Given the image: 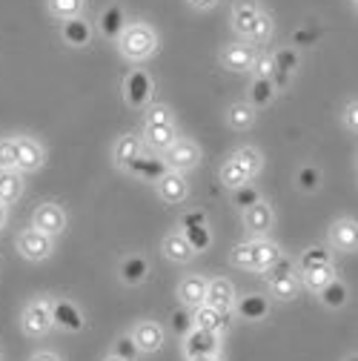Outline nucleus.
<instances>
[{
    "label": "nucleus",
    "instance_id": "f257e3e1",
    "mask_svg": "<svg viewBox=\"0 0 358 361\" xmlns=\"http://www.w3.org/2000/svg\"><path fill=\"white\" fill-rule=\"evenodd\" d=\"M158 47V35L152 26H144V23H135L129 26L123 35H121V52L129 58V61H144L155 52Z\"/></svg>",
    "mask_w": 358,
    "mask_h": 361
},
{
    "label": "nucleus",
    "instance_id": "f03ea898",
    "mask_svg": "<svg viewBox=\"0 0 358 361\" xmlns=\"http://www.w3.org/2000/svg\"><path fill=\"white\" fill-rule=\"evenodd\" d=\"M23 333L32 336V338H40V336H47L49 327H52V307L47 301H32L26 310H23Z\"/></svg>",
    "mask_w": 358,
    "mask_h": 361
},
{
    "label": "nucleus",
    "instance_id": "7ed1b4c3",
    "mask_svg": "<svg viewBox=\"0 0 358 361\" xmlns=\"http://www.w3.org/2000/svg\"><path fill=\"white\" fill-rule=\"evenodd\" d=\"M198 161H201V149H198V144H192V141H175V144L166 149V158H163L166 169H172V172L195 169Z\"/></svg>",
    "mask_w": 358,
    "mask_h": 361
},
{
    "label": "nucleus",
    "instance_id": "20e7f679",
    "mask_svg": "<svg viewBox=\"0 0 358 361\" xmlns=\"http://www.w3.org/2000/svg\"><path fill=\"white\" fill-rule=\"evenodd\" d=\"M18 250L23 258L29 261H43V258H49L52 255V235L47 233H40V230H23L18 235Z\"/></svg>",
    "mask_w": 358,
    "mask_h": 361
},
{
    "label": "nucleus",
    "instance_id": "39448f33",
    "mask_svg": "<svg viewBox=\"0 0 358 361\" xmlns=\"http://www.w3.org/2000/svg\"><path fill=\"white\" fill-rule=\"evenodd\" d=\"M32 224H35V230L47 233V235H61L66 227V215L58 204H40L32 215Z\"/></svg>",
    "mask_w": 358,
    "mask_h": 361
},
{
    "label": "nucleus",
    "instance_id": "423d86ee",
    "mask_svg": "<svg viewBox=\"0 0 358 361\" xmlns=\"http://www.w3.org/2000/svg\"><path fill=\"white\" fill-rule=\"evenodd\" d=\"M184 350H187V358H198V355H218V333H209V330H201V327H192L187 336H184Z\"/></svg>",
    "mask_w": 358,
    "mask_h": 361
},
{
    "label": "nucleus",
    "instance_id": "0eeeda50",
    "mask_svg": "<svg viewBox=\"0 0 358 361\" xmlns=\"http://www.w3.org/2000/svg\"><path fill=\"white\" fill-rule=\"evenodd\" d=\"M192 327H201V330H209V333H221V330L230 327V312L227 310H215L209 304H201V307H195Z\"/></svg>",
    "mask_w": 358,
    "mask_h": 361
},
{
    "label": "nucleus",
    "instance_id": "6e6552de",
    "mask_svg": "<svg viewBox=\"0 0 358 361\" xmlns=\"http://www.w3.org/2000/svg\"><path fill=\"white\" fill-rule=\"evenodd\" d=\"M221 63L230 72H249L255 63V52L247 47V43H230V47L221 52Z\"/></svg>",
    "mask_w": 358,
    "mask_h": 361
},
{
    "label": "nucleus",
    "instance_id": "1a4fd4ad",
    "mask_svg": "<svg viewBox=\"0 0 358 361\" xmlns=\"http://www.w3.org/2000/svg\"><path fill=\"white\" fill-rule=\"evenodd\" d=\"M204 304L215 307V310H233L235 307V290L227 279H215V281H206V298Z\"/></svg>",
    "mask_w": 358,
    "mask_h": 361
},
{
    "label": "nucleus",
    "instance_id": "9d476101",
    "mask_svg": "<svg viewBox=\"0 0 358 361\" xmlns=\"http://www.w3.org/2000/svg\"><path fill=\"white\" fill-rule=\"evenodd\" d=\"M158 195L166 204H181L187 198V180L181 172H163L158 178Z\"/></svg>",
    "mask_w": 358,
    "mask_h": 361
},
{
    "label": "nucleus",
    "instance_id": "9b49d317",
    "mask_svg": "<svg viewBox=\"0 0 358 361\" xmlns=\"http://www.w3.org/2000/svg\"><path fill=\"white\" fill-rule=\"evenodd\" d=\"M18 149V172H35L43 164V147L32 138H15Z\"/></svg>",
    "mask_w": 358,
    "mask_h": 361
},
{
    "label": "nucleus",
    "instance_id": "f8f14e48",
    "mask_svg": "<svg viewBox=\"0 0 358 361\" xmlns=\"http://www.w3.org/2000/svg\"><path fill=\"white\" fill-rule=\"evenodd\" d=\"M132 341L138 344L141 353H158L163 344V330L155 322H141L135 330H132Z\"/></svg>",
    "mask_w": 358,
    "mask_h": 361
},
{
    "label": "nucleus",
    "instance_id": "ddd939ff",
    "mask_svg": "<svg viewBox=\"0 0 358 361\" xmlns=\"http://www.w3.org/2000/svg\"><path fill=\"white\" fill-rule=\"evenodd\" d=\"M49 307H52V324H58V327H63V330H69V333L83 330V315H80V310H78L75 304H69V301H55V304H49Z\"/></svg>",
    "mask_w": 358,
    "mask_h": 361
},
{
    "label": "nucleus",
    "instance_id": "4468645a",
    "mask_svg": "<svg viewBox=\"0 0 358 361\" xmlns=\"http://www.w3.org/2000/svg\"><path fill=\"white\" fill-rule=\"evenodd\" d=\"M244 224H247V230H249V233L264 235L266 230L273 227V209L266 207L264 201H255L252 207H247V212H244Z\"/></svg>",
    "mask_w": 358,
    "mask_h": 361
},
{
    "label": "nucleus",
    "instance_id": "2eb2a0df",
    "mask_svg": "<svg viewBox=\"0 0 358 361\" xmlns=\"http://www.w3.org/2000/svg\"><path fill=\"white\" fill-rule=\"evenodd\" d=\"M258 15H261L258 0H235L233 4V26H235V32L247 37V32H249V26H252V20Z\"/></svg>",
    "mask_w": 358,
    "mask_h": 361
},
{
    "label": "nucleus",
    "instance_id": "dca6fc26",
    "mask_svg": "<svg viewBox=\"0 0 358 361\" xmlns=\"http://www.w3.org/2000/svg\"><path fill=\"white\" fill-rule=\"evenodd\" d=\"M355 235H358V227H355V221L352 218H341L333 224V230H330V241L344 250V252H352L355 250Z\"/></svg>",
    "mask_w": 358,
    "mask_h": 361
},
{
    "label": "nucleus",
    "instance_id": "f3484780",
    "mask_svg": "<svg viewBox=\"0 0 358 361\" xmlns=\"http://www.w3.org/2000/svg\"><path fill=\"white\" fill-rule=\"evenodd\" d=\"M178 295H181L184 307H201L206 298V279H201V276L184 279L181 287H178Z\"/></svg>",
    "mask_w": 358,
    "mask_h": 361
},
{
    "label": "nucleus",
    "instance_id": "a211bd4d",
    "mask_svg": "<svg viewBox=\"0 0 358 361\" xmlns=\"http://www.w3.org/2000/svg\"><path fill=\"white\" fill-rule=\"evenodd\" d=\"M144 141H147V147H152V149L163 152V149H169V147L178 141V138H175V126H172V123L147 126V129H144Z\"/></svg>",
    "mask_w": 358,
    "mask_h": 361
},
{
    "label": "nucleus",
    "instance_id": "6ab92c4d",
    "mask_svg": "<svg viewBox=\"0 0 358 361\" xmlns=\"http://www.w3.org/2000/svg\"><path fill=\"white\" fill-rule=\"evenodd\" d=\"M141 144H144V141L138 138V135H123V138L115 144V152H112L115 164H118V166H129L132 161L141 155Z\"/></svg>",
    "mask_w": 358,
    "mask_h": 361
},
{
    "label": "nucleus",
    "instance_id": "aec40b11",
    "mask_svg": "<svg viewBox=\"0 0 358 361\" xmlns=\"http://www.w3.org/2000/svg\"><path fill=\"white\" fill-rule=\"evenodd\" d=\"M23 192V180L18 169H0V204H12Z\"/></svg>",
    "mask_w": 358,
    "mask_h": 361
},
{
    "label": "nucleus",
    "instance_id": "412c9836",
    "mask_svg": "<svg viewBox=\"0 0 358 361\" xmlns=\"http://www.w3.org/2000/svg\"><path fill=\"white\" fill-rule=\"evenodd\" d=\"M335 276H333V267H330V261L327 264H309V267H304V284L309 287V290H324L330 281H333Z\"/></svg>",
    "mask_w": 358,
    "mask_h": 361
},
{
    "label": "nucleus",
    "instance_id": "4be33fe9",
    "mask_svg": "<svg viewBox=\"0 0 358 361\" xmlns=\"http://www.w3.org/2000/svg\"><path fill=\"white\" fill-rule=\"evenodd\" d=\"M163 255H166L169 261L184 264V261H190L195 252H192V247H190V241H187L184 235H166V238H163Z\"/></svg>",
    "mask_w": 358,
    "mask_h": 361
},
{
    "label": "nucleus",
    "instance_id": "5701e85b",
    "mask_svg": "<svg viewBox=\"0 0 358 361\" xmlns=\"http://www.w3.org/2000/svg\"><path fill=\"white\" fill-rule=\"evenodd\" d=\"M121 279L126 284H141L147 279V261L144 258H126L121 264Z\"/></svg>",
    "mask_w": 358,
    "mask_h": 361
},
{
    "label": "nucleus",
    "instance_id": "b1692460",
    "mask_svg": "<svg viewBox=\"0 0 358 361\" xmlns=\"http://www.w3.org/2000/svg\"><path fill=\"white\" fill-rule=\"evenodd\" d=\"M281 258V250L273 241H255V269H266Z\"/></svg>",
    "mask_w": 358,
    "mask_h": 361
},
{
    "label": "nucleus",
    "instance_id": "393cba45",
    "mask_svg": "<svg viewBox=\"0 0 358 361\" xmlns=\"http://www.w3.org/2000/svg\"><path fill=\"white\" fill-rule=\"evenodd\" d=\"M238 312H241V319H249V322H258L266 315V301L261 295H247L238 301Z\"/></svg>",
    "mask_w": 358,
    "mask_h": 361
},
{
    "label": "nucleus",
    "instance_id": "a878e982",
    "mask_svg": "<svg viewBox=\"0 0 358 361\" xmlns=\"http://www.w3.org/2000/svg\"><path fill=\"white\" fill-rule=\"evenodd\" d=\"M227 121L233 129H249L255 123V112L249 104H233L230 112H227Z\"/></svg>",
    "mask_w": 358,
    "mask_h": 361
},
{
    "label": "nucleus",
    "instance_id": "bb28decb",
    "mask_svg": "<svg viewBox=\"0 0 358 361\" xmlns=\"http://www.w3.org/2000/svg\"><path fill=\"white\" fill-rule=\"evenodd\" d=\"M129 169L135 172V175H147V178H155V180H158V178H161L163 172H169L163 161H158V158H149V161H144L141 155H138L135 161L129 164Z\"/></svg>",
    "mask_w": 358,
    "mask_h": 361
},
{
    "label": "nucleus",
    "instance_id": "cd10ccee",
    "mask_svg": "<svg viewBox=\"0 0 358 361\" xmlns=\"http://www.w3.org/2000/svg\"><path fill=\"white\" fill-rule=\"evenodd\" d=\"M233 161L244 169L247 178H252V175L261 169V155H258V149H252V147H241V149L233 155Z\"/></svg>",
    "mask_w": 358,
    "mask_h": 361
},
{
    "label": "nucleus",
    "instance_id": "c85d7f7f",
    "mask_svg": "<svg viewBox=\"0 0 358 361\" xmlns=\"http://www.w3.org/2000/svg\"><path fill=\"white\" fill-rule=\"evenodd\" d=\"M276 92V86H273V78H255L252 80V89H249V98L255 106H264V104H270Z\"/></svg>",
    "mask_w": 358,
    "mask_h": 361
},
{
    "label": "nucleus",
    "instance_id": "c756f323",
    "mask_svg": "<svg viewBox=\"0 0 358 361\" xmlns=\"http://www.w3.org/2000/svg\"><path fill=\"white\" fill-rule=\"evenodd\" d=\"M221 180H223V184H227L230 190H238V187H244V184H247L249 178H247V175H244V169L230 158L227 164L221 166Z\"/></svg>",
    "mask_w": 358,
    "mask_h": 361
},
{
    "label": "nucleus",
    "instance_id": "7c9ffc66",
    "mask_svg": "<svg viewBox=\"0 0 358 361\" xmlns=\"http://www.w3.org/2000/svg\"><path fill=\"white\" fill-rule=\"evenodd\" d=\"M319 295H321V304H324V307H341V304L347 301V287L333 279L324 290H319Z\"/></svg>",
    "mask_w": 358,
    "mask_h": 361
},
{
    "label": "nucleus",
    "instance_id": "2f4dec72",
    "mask_svg": "<svg viewBox=\"0 0 358 361\" xmlns=\"http://www.w3.org/2000/svg\"><path fill=\"white\" fill-rule=\"evenodd\" d=\"M49 12L55 18H63V20L78 18L83 12V0H49Z\"/></svg>",
    "mask_w": 358,
    "mask_h": 361
},
{
    "label": "nucleus",
    "instance_id": "473e14b6",
    "mask_svg": "<svg viewBox=\"0 0 358 361\" xmlns=\"http://www.w3.org/2000/svg\"><path fill=\"white\" fill-rule=\"evenodd\" d=\"M270 287H273L276 298H281V301H292V298L298 295V279H295L292 273L284 276V279H278V281H273Z\"/></svg>",
    "mask_w": 358,
    "mask_h": 361
},
{
    "label": "nucleus",
    "instance_id": "72a5a7b5",
    "mask_svg": "<svg viewBox=\"0 0 358 361\" xmlns=\"http://www.w3.org/2000/svg\"><path fill=\"white\" fill-rule=\"evenodd\" d=\"M112 355H118V358H123V361H138L141 350H138L135 341H132V336H121V338L115 341V347H112Z\"/></svg>",
    "mask_w": 358,
    "mask_h": 361
},
{
    "label": "nucleus",
    "instance_id": "f704fd0d",
    "mask_svg": "<svg viewBox=\"0 0 358 361\" xmlns=\"http://www.w3.org/2000/svg\"><path fill=\"white\" fill-rule=\"evenodd\" d=\"M270 32H273V20H270V15H264V12H261V15L252 20V26H249L247 37H249V40H255V43H261V40L270 37Z\"/></svg>",
    "mask_w": 358,
    "mask_h": 361
},
{
    "label": "nucleus",
    "instance_id": "c9c22d12",
    "mask_svg": "<svg viewBox=\"0 0 358 361\" xmlns=\"http://www.w3.org/2000/svg\"><path fill=\"white\" fill-rule=\"evenodd\" d=\"M230 261L235 267H247V269H255V244H238L230 255Z\"/></svg>",
    "mask_w": 358,
    "mask_h": 361
},
{
    "label": "nucleus",
    "instance_id": "e433bc0d",
    "mask_svg": "<svg viewBox=\"0 0 358 361\" xmlns=\"http://www.w3.org/2000/svg\"><path fill=\"white\" fill-rule=\"evenodd\" d=\"M0 169H18L15 138H0Z\"/></svg>",
    "mask_w": 358,
    "mask_h": 361
},
{
    "label": "nucleus",
    "instance_id": "4c0bfd02",
    "mask_svg": "<svg viewBox=\"0 0 358 361\" xmlns=\"http://www.w3.org/2000/svg\"><path fill=\"white\" fill-rule=\"evenodd\" d=\"M192 247V252H201L206 244H209V235H206V227H187V235H184Z\"/></svg>",
    "mask_w": 358,
    "mask_h": 361
},
{
    "label": "nucleus",
    "instance_id": "58836bf2",
    "mask_svg": "<svg viewBox=\"0 0 358 361\" xmlns=\"http://www.w3.org/2000/svg\"><path fill=\"white\" fill-rule=\"evenodd\" d=\"M264 273H266V281L273 284V281H278V279H284V276H290V273H292V264H290L287 258H278L273 267H266Z\"/></svg>",
    "mask_w": 358,
    "mask_h": 361
},
{
    "label": "nucleus",
    "instance_id": "ea45409f",
    "mask_svg": "<svg viewBox=\"0 0 358 361\" xmlns=\"http://www.w3.org/2000/svg\"><path fill=\"white\" fill-rule=\"evenodd\" d=\"M190 330H192V315H190L187 310H178V312L172 315V333L187 336Z\"/></svg>",
    "mask_w": 358,
    "mask_h": 361
},
{
    "label": "nucleus",
    "instance_id": "a19ab883",
    "mask_svg": "<svg viewBox=\"0 0 358 361\" xmlns=\"http://www.w3.org/2000/svg\"><path fill=\"white\" fill-rule=\"evenodd\" d=\"M298 187H301L304 192H312V190H319V172L312 169V166H304V169L298 172Z\"/></svg>",
    "mask_w": 358,
    "mask_h": 361
},
{
    "label": "nucleus",
    "instance_id": "79ce46f5",
    "mask_svg": "<svg viewBox=\"0 0 358 361\" xmlns=\"http://www.w3.org/2000/svg\"><path fill=\"white\" fill-rule=\"evenodd\" d=\"M161 123H172L169 109H166V106H152V109H147V121H144V126H161Z\"/></svg>",
    "mask_w": 358,
    "mask_h": 361
},
{
    "label": "nucleus",
    "instance_id": "37998d69",
    "mask_svg": "<svg viewBox=\"0 0 358 361\" xmlns=\"http://www.w3.org/2000/svg\"><path fill=\"white\" fill-rule=\"evenodd\" d=\"M233 192H235L233 198H235V204H238V207H252L255 201H261V198H258V192H255L252 187H247V184H244V187H238V190H233Z\"/></svg>",
    "mask_w": 358,
    "mask_h": 361
},
{
    "label": "nucleus",
    "instance_id": "c03bdc74",
    "mask_svg": "<svg viewBox=\"0 0 358 361\" xmlns=\"http://www.w3.org/2000/svg\"><path fill=\"white\" fill-rule=\"evenodd\" d=\"M252 69L258 72V78H273V72H276V66H273V61H270V58H255Z\"/></svg>",
    "mask_w": 358,
    "mask_h": 361
},
{
    "label": "nucleus",
    "instance_id": "a18cd8bd",
    "mask_svg": "<svg viewBox=\"0 0 358 361\" xmlns=\"http://www.w3.org/2000/svg\"><path fill=\"white\" fill-rule=\"evenodd\" d=\"M144 92H149V80L147 78H135V80H132V101H141L144 98Z\"/></svg>",
    "mask_w": 358,
    "mask_h": 361
},
{
    "label": "nucleus",
    "instance_id": "49530a36",
    "mask_svg": "<svg viewBox=\"0 0 358 361\" xmlns=\"http://www.w3.org/2000/svg\"><path fill=\"white\" fill-rule=\"evenodd\" d=\"M344 123H347V129L355 132V126H358V106H355V101H350L344 106Z\"/></svg>",
    "mask_w": 358,
    "mask_h": 361
},
{
    "label": "nucleus",
    "instance_id": "de8ad7c7",
    "mask_svg": "<svg viewBox=\"0 0 358 361\" xmlns=\"http://www.w3.org/2000/svg\"><path fill=\"white\" fill-rule=\"evenodd\" d=\"M330 258H327V252L324 250H309L307 255H304V267H309V264H327Z\"/></svg>",
    "mask_w": 358,
    "mask_h": 361
},
{
    "label": "nucleus",
    "instance_id": "09e8293b",
    "mask_svg": "<svg viewBox=\"0 0 358 361\" xmlns=\"http://www.w3.org/2000/svg\"><path fill=\"white\" fill-rule=\"evenodd\" d=\"M184 227H204V215L201 212H192L184 218Z\"/></svg>",
    "mask_w": 358,
    "mask_h": 361
},
{
    "label": "nucleus",
    "instance_id": "8fccbe9b",
    "mask_svg": "<svg viewBox=\"0 0 358 361\" xmlns=\"http://www.w3.org/2000/svg\"><path fill=\"white\" fill-rule=\"evenodd\" d=\"M32 361H61V355L47 353V350H40V353H35V355H32Z\"/></svg>",
    "mask_w": 358,
    "mask_h": 361
},
{
    "label": "nucleus",
    "instance_id": "3c124183",
    "mask_svg": "<svg viewBox=\"0 0 358 361\" xmlns=\"http://www.w3.org/2000/svg\"><path fill=\"white\" fill-rule=\"evenodd\" d=\"M218 4V0H190V6H195V9H212Z\"/></svg>",
    "mask_w": 358,
    "mask_h": 361
},
{
    "label": "nucleus",
    "instance_id": "603ef678",
    "mask_svg": "<svg viewBox=\"0 0 358 361\" xmlns=\"http://www.w3.org/2000/svg\"><path fill=\"white\" fill-rule=\"evenodd\" d=\"M4 224H6V204H0V230H4Z\"/></svg>",
    "mask_w": 358,
    "mask_h": 361
},
{
    "label": "nucleus",
    "instance_id": "864d4df0",
    "mask_svg": "<svg viewBox=\"0 0 358 361\" xmlns=\"http://www.w3.org/2000/svg\"><path fill=\"white\" fill-rule=\"evenodd\" d=\"M190 361H221L218 355H198V358H190Z\"/></svg>",
    "mask_w": 358,
    "mask_h": 361
},
{
    "label": "nucleus",
    "instance_id": "5fc2aeb1",
    "mask_svg": "<svg viewBox=\"0 0 358 361\" xmlns=\"http://www.w3.org/2000/svg\"><path fill=\"white\" fill-rule=\"evenodd\" d=\"M104 361H123V358H118V355H109V358H104Z\"/></svg>",
    "mask_w": 358,
    "mask_h": 361
},
{
    "label": "nucleus",
    "instance_id": "6e6d98bb",
    "mask_svg": "<svg viewBox=\"0 0 358 361\" xmlns=\"http://www.w3.org/2000/svg\"><path fill=\"white\" fill-rule=\"evenodd\" d=\"M347 361H358V358H355V355H350V358H347Z\"/></svg>",
    "mask_w": 358,
    "mask_h": 361
},
{
    "label": "nucleus",
    "instance_id": "4d7b16f0",
    "mask_svg": "<svg viewBox=\"0 0 358 361\" xmlns=\"http://www.w3.org/2000/svg\"><path fill=\"white\" fill-rule=\"evenodd\" d=\"M0 361H4V355H0Z\"/></svg>",
    "mask_w": 358,
    "mask_h": 361
}]
</instances>
